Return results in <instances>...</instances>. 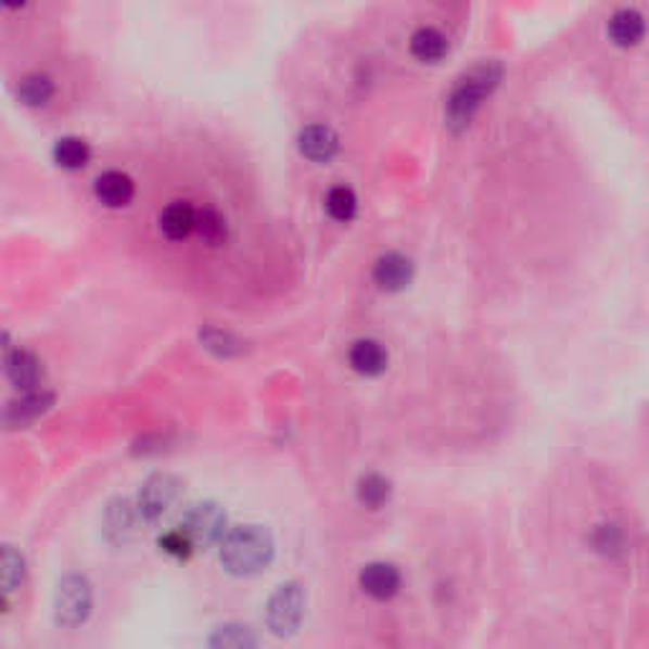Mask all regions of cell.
I'll return each mask as SVG.
<instances>
[{
	"instance_id": "1",
	"label": "cell",
	"mask_w": 649,
	"mask_h": 649,
	"mask_svg": "<svg viewBox=\"0 0 649 649\" xmlns=\"http://www.w3.org/2000/svg\"><path fill=\"white\" fill-rule=\"evenodd\" d=\"M218 556H221L224 569L231 576H256V573L267 571L275 561V535L267 525H237L224 533Z\"/></svg>"
},
{
	"instance_id": "2",
	"label": "cell",
	"mask_w": 649,
	"mask_h": 649,
	"mask_svg": "<svg viewBox=\"0 0 649 649\" xmlns=\"http://www.w3.org/2000/svg\"><path fill=\"white\" fill-rule=\"evenodd\" d=\"M502 79V64L500 62H482L472 66L470 72H465L457 79L455 89H451L447 100V123L455 130H462L472 123V117L478 115L480 104L485 102V97L495 92V87Z\"/></svg>"
},
{
	"instance_id": "3",
	"label": "cell",
	"mask_w": 649,
	"mask_h": 649,
	"mask_svg": "<svg viewBox=\"0 0 649 649\" xmlns=\"http://www.w3.org/2000/svg\"><path fill=\"white\" fill-rule=\"evenodd\" d=\"M307 611V591L297 581H287V584L277 586L275 594L269 596L267 609V629L279 639H290L300 632L302 622H305Z\"/></svg>"
},
{
	"instance_id": "4",
	"label": "cell",
	"mask_w": 649,
	"mask_h": 649,
	"mask_svg": "<svg viewBox=\"0 0 649 649\" xmlns=\"http://www.w3.org/2000/svg\"><path fill=\"white\" fill-rule=\"evenodd\" d=\"M94 607V591L87 576L81 573H66L56 584L54 594V619L64 629H77L89 619Z\"/></svg>"
},
{
	"instance_id": "5",
	"label": "cell",
	"mask_w": 649,
	"mask_h": 649,
	"mask_svg": "<svg viewBox=\"0 0 649 649\" xmlns=\"http://www.w3.org/2000/svg\"><path fill=\"white\" fill-rule=\"evenodd\" d=\"M180 495H183V482H180L176 474L157 472L153 478H148L138 495V510L142 520L150 525L161 523V520L168 518L173 508H176Z\"/></svg>"
},
{
	"instance_id": "6",
	"label": "cell",
	"mask_w": 649,
	"mask_h": 649,
	"mask_svg": "<svg viewBox=\"0 0 649 649\" xmlns=\"http://www.w3.org/2000/svg\"><path fill=\"white\" fill-rule=\"evenodd\" d=\"M178 533L191 543L193 550L208 548L224 538L226 512L216 502H199L183 512Z\"/></svg>"
},
{
	"instance_id": "7",
	"label": "cell",
	"mask_w": 649,
	"mask_h": 649,
	"mask_svg": "<svg viewBox=\"0 0 649 649\" xmlns=\"http://www.w3.org/2000/svg\"><path fill=\"white\" fill-rule=\"evenodd\" d=\"M145 520H142L138 505H132L125 497H117L107 505L104 510V535H107L110 543L115 546H127L140 535V527Z\"/></svg>"
},
{
	"instance_id": "8",
	"label": "cell",
	"mask_w": 649,
	"mask_h": 649,
	"mask_svg": "<svg viewBox=\"0 0 649 649\" xmlns=\"http://www.w3.org/2000/svg\"><path fill=\"white\" fill-rule=\"evenodd\" d=\"M51 406H54V394H51V391H28V394L5 404V409L0 411V424L5 429L28 427L34 424L36 419H41Z\"/></svg>"
},
{
	"instance_id": "9",
	"label": "cell",
	"mask_w": 649,
	"mask_h": 649,
	"mask_svg": "<svg viewBox=\"0 0 649 649\" xmlns=\"http://www.w3.org/2000/svg\"><path fill=\"white\" fill-rule=\"evenodd\" d=\"M358 584L364 588V594L371 596V599L391 601L398 591H402V573H398L394 563L373 561L360 569Z\"/></svg>"
},
{
	"instance_id": "10",
	"label": "cell",
	"mask_w": 649,
	"mask_h": 649,
	"mask_svg": "<svg viewBox=\"0 0 649 649\" xmlns=\"http://www.w3.org/2000/svg\"><path fill=\"white\" fill-rule=\"evenodd\" d=\"M3 373L13 386H16L21 394H28V391H39L43 381V366L36 353L16 348L11 351L3 360Z\"/></svg>"
},
{
	"instance_id": "11",
	"label": "cell",
	"mask_w": 649,
	"mask_h": 649,
	"mask_svg": "<svg viewBox=\"0 0 649 649\" xmlns=\"http://www.w3.org/2000/svg\"><path fill=\"white\" fill-rule=\"evenodd\" d=\"M300 153L313 163H330L341 150V138L333 127L328 125H309L297 138Z\"/></svg>"
},
{
	"instance_id": "12",
	"label": "cell",
	"mask_w": 649,
	"mask_h": 649,
	"mask_svg": "<svg viewBox=\"0 0 649 649\" xmlns=\"http://www.w3.org/2000/svg\"><path fill=\"white\" fill-rule=\"evenodd\" d=\"M373 279L383 292H402L413 279V262L402 252L383 254L373 267Z\"/></svg>"
},
{
	"instance_id": "13",
	"label": "cell",
	"mask_w": 649,
	"mask_h": 649,
	"mask_svg": "<svg viewBox=\"0 0 649 649\" xmlns=\"http://www.w3.org/2000/svg\"><path fill=\"white\" fill-rule=\"evenodd\" d=\"M94 195L110 208H125L135 199V180L123 170H107L94 180Z\"/></svg>"
},
{
	"instance_id": "14",
	"label": "cell",
	"mask_w": 649,
	"mask_h": 649,
	"mask_svg": "<svg viewBox=\"0 0 649 649\" xmlns=\"http://www.w3.org/2000/svg\"><path fill=\"white\" fill-rule=\"evenodd\" d=\"M351 366L353 371H358L360 376H381L389 368V351L383 348L379 341H371V338H364V341L353 343L351 348Z\"/></svg>"
},
{
	"instance_id": "15",
	"label": "cell",
	"mask_w": 649,
	"mask_h": 649,
	"mask_svg": "<svg viewBox=\"0 0 649 649\" xmlns=\"http://www.w3.org/2000/svg\"><path fill=\"white\" fill-rule=\"evenodd\" d=\"M195 229V208L188 201H173L161 214V231L165 239L183 241Z\"/></svg>"
},
{
	"instance_id": "16",
	"label": "cell",
	"mask_w": 649,
	"mask_h": 649,
	"mask_svg": "<svg viewBox=\"0 0 649 649\" xmlns=\"http://www.w3.org/2000/svg\"><path fill=\"white\" fill-rule=\"evenodd\" d=\"M208 649H259V639L249 624L226 622L211 632Z\"/></svg>"
},
{
	"instance_id": "17",
	"label": "cell",
	"mask_w": 649,
	"mask_h": 649,
	"mask_svg": "<svg viewBox=\"0 0 649 649\" xmlns=\"http://www.w3.org/2000/svg\"><path fill=\"white\" fill-rule=\"evenodd\" d=\"M609 36L619 47H637L645 39V18L634 9L616 11L609 21Z\"/></svg>"
},
{
	"instance_id": "18",
	"label": "cell",
	"mask_w": 649,
	"mask_h": 649,
	"mask_svg": "<svg viewBox=\"0 0 649 649\" xmlns=\"http://www.w3.org/2000/svg\"><path fill=\"white\" fill-rule=\"evenodd\" d=\"M449 41L440 28L434 26H421L417 34L411 36V54L419 59V62L427 64H436L442 62L444 54H447Z\"/></svg>"
},
{
	"instance_id": "19",
	"label": "cell",
	"mask_w": 649,
	"mask_h": 649,
	"mask_svg": "<svg viewBox=\"0 0 649 649\" xmlns=\"http://www.w3.org/2000/svg\"><path fill=\"white\" fill-rule=\"evenodd\" d=\"M26 581V558L16 546H0V596H9Z\"/></svg>"
},
{
	"instance_id": "20",
	"label": "cell",
	"mask_w": 649,
	"mask_h": 649,
	"mask_svg": "<svg viewBox=\"0 0 649 649\" xmlns=\"http://www.w3.org/2000/svg\"><path fill=\"white\" fill-rule=\"evenodd\" d=\"M356 495H358V502L364 505V508L381 510L389 505L391 495H394V487H391L389 478H383V474H379V472H371V474H364V478L358 480Z\"/></svg>"
},
{
	"instance_id": "21",
	"label": "cell",
	"mask_w": 649,
	"mask_h": 649,
	"mask_svg": "<svg viewBox=\"0 0 649 649\" xmlns=\"http://www.w3.org/2000/svg\"><path fill=\"white\" fill-rule=\"evenodd\" d=\"M16 94L26 107H47V104L54 100L56 85L47 74H26V77L18 81Z\"/></svg>"
},
{
	"instance_id": "22",
	"label": "cell",
	"mask_w": 649,
	"mask_h": 649,
	"mask_svg": "<svg viewBox=\"0 0 649 649\" xmlns=\"http://www.w3.org/2000/svg\"><path fill=\"white\" fill-rule=\"evenodd\" d=\"M89 161H92V148H89L87 140L81 138H62L54 145V163L62 170H81L87 168Z\"/></svg>"
},
{
	"instance_id": "23",
	"label": "cell",
	"mask_w": 649,
	"mask_h": 649,
	"mask_svg": "<svg viewBox=\"0 0 649 649\" xmlns=\"http://www.w3.org/2000/svg\"><path fill=\"white\" fill-rule=\"evenodd\" d=\"M195 231L208 246H221L229 239V224H226L224 214L211 206L195 211Z\"/></svg>"
},
{
	"instance_id": "24",
	"label": "cell",
	"mask_w": 649,
	"mask_h": 649,
	"mask_svg": "<svg viewBox=\"0 0 649 649\" xmlns=\"http://www.w3.org/2000/svg\"><path fill=\"white\" fill-rule=\"evenodd\" d=\"M324 208H328V214L333 216L335 221L348 224L358 214V199L356 193H353V188L335 186L330 188L328 195H324Z\"/></svg>"
},
{
	"instance_id": "25",
	"label": "cell",
	"mask_w": 649,
	"mask_h": 649,
	"mask_svg": "<svg viewBox=\"0 0 649 649\" xmlns=\"http://www.w3.org/2000/svg\"><path fill=\"white\" fill-rule=\"evenodd\" d=\"M201 343L203 348L211 351L218 358H237L244 353V343H241L237 335L226 333V330H218V328L201 330Z\"/></svg>"
},
{
	"instance_id": "26",
	"label": "cell",
	"mask_w": 649,
	"mask_h": 649,
	"mask_svg": "<svg viewBox=\"0 0 649 649\" xmlns=\"http://www.w3.org/2000/svg\"><path fill=\"white\" fill-rule=\"evenodd\" d=\"M591 543L594 548L599 550L603 556H616L624 550V533L619 531V525L614 523H603V525H596V531L591 535Z\"/></svg>"
},
{
	"instance_id": "27",
	"label": "cell",
	"mask_w": 649,
	"mask_h": 649,
	"mask_svg": "<svg viewBox=\"0 0 649 649\" xmlns=\"http://www.w3.org/2000/svg\"><path fill=\"white\" fill-rule=\"evenodd\" d=\"M161 548L165 550V553H170V556H176V558H188L193 553V548H191V543H188L183 535H180L178 531H173V533H165L163 538H161Z\"/></svg>"
},
{
	"instance_id": "28",
	"label": "cell",
	"mask_w": 649,
	"mask_h": 649,
	"mask_svg": "<svg viewBox=\"0 0 649 649\" xmlns=\"http://www.w3.org/2000/svg\"><path fill=\"white\" fill-rule=\"evenodd\" d=\"M9 343H11L9 333H3V330H0V351H5V348H9Z\"/></svg>"
}]
</instances>
